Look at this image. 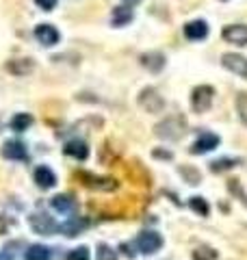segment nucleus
<instances>
[{
    "label": "nucleus",
    "mask_w": 247,
    "mask_h": 260,
    "mask_svg": "<svg viewBox=\"0 0 247 260\" xmlns=\"http://www.w3.org/2000/svg\"><path fill=\"white\" fill-rule=\"evenodd\" d=\"M187 133V119L182 115H171L154 126V135L165 141H178Z\"/></svg>",
    "instance_id": "nucleus-1"
},
{
    "label": "nucleus",
    "mask_w": 247,
    "mask_h": 260,
    "mask_svg": "<svg viewBox=\"0 0 247 260\" xmlns=\"http://www.w3.org/2000/svg\"><path fill=\"white\" fill-rule=\"evenodd\" d=\"M76 178L80 180L82 186H87V189H94V191H100V193H113L117 191V180L115 178H106V176H94L89 172H78Z\"/></svg>",
    "instance_id": "nucleus-2"
},
{
    "label": "nucleus",
    "mask_w": 247,
    "mask_h": 260,
    "mask_svg": "<svg viewBox=\"0 0 247 260\" xmlns=\"http://www.w3.org/2000/svg\"><path fill=\"white\" fill-rule=\"evenodd\" d=\"M212 100H215V89L210 85L195 87L193 93H191V107L195 113H206L212 107Z\"/></svg>",
    "instance_id": "nucleus-3"
},
{
    "label": "nucleus",
    "mask_w": 247,
    "mask_h": 260,
    "mask_svg": "<svg viewBox=\"0 0 247 260\" xmlns=\"http://www.w3.org/2000/svg\"><path fill=\"white\" fill-rule=\"evenodd\" d=\"M139 107L147 113H163L165 109V100L163 95H159V91L152 87H145L141 93H139Z\"/></svg>",
    "instance_id": "nucleus-4"
},
{
    "label": "nucleus",
    "mask_w": 247,
    "mask_h": 260,
    "mask_svg": "<svg viewBox=\"0 0 247 260\" xmlns=\"http://www.w3.org/2000/svg\"><path fill=\"white\" fill-rule=\"evenodd\" d=\"M28 223L37 234H54V232H59V223H56L48 213H30L28 215Z\"/></svg>",
    "instance_id": "nucleus-5"
},
{
    "label": "nucleus",
    "mask_w": 247,
    "mask_h": 260,
    "mask_svg": "<svg viewBox=\"0 0 247 260\" xmlns=\"http://www.w3.org/2000/svg\"><path fill=\"white\" fill-rule=\"evenodd\" d=\"M137 247H139V251H143V254H156V251L163 247V237L154 230H145L137 237Z\"/></svg>",
    "instance_id": "nucleus-6"
},
{
    "label": "nucleus",
    "mask_w": 247,
    "mask_h": 260,
    "mask_svg": "<svg viewBox=\"0 0 247 260\" xmlns=\"http://www.w3.org/2000/svg\"><path fill=\"white\" fill-rule=\"evenodd\" d=\"M221 63H224V68L230 70L232 74H236V76H241V78L247 80V56L228 52V54L221 56Z\"/></svg>",
    "instance_id": "nucleus-7"
},
{
    "label": "nucleus",
    "mask_w": 247,
    "mask_h": 260,
    "mask_svg": "<svg viewBox=\"0 0 247 260\" xmlns=\"http://www.w3.org/2000/svg\"><path fill=\"white\" fill-rule=\"evenodd\" d=\"M221 37H224L228 44L247 46V24H230V26L224 28Z\"/></svg>",
    "instance_id": "nucleus-8"
},
{
    "label": "nucleus",
    "mask_w": 247,
    "mask_h": 260,
    "mask_svg": "<svg viewBox=\"0 0 247 260\" xmlns=\"http://www.w3.org/2000/svg\"><path fill=\"white\" fill-rule=\"evenodd\" d=\"M59 37H61L59 30H56L52 24H39L35 28V39L46 48H52V46L59 44Z\"/></svg>",
    "instance_id": "nucleus-9"
},
{
    "label": "nucleus",
    "mask_w": 247,
    "mask_h": 260,
    "mask_svg": "<svg viewBox=\"0 0 247 260\" xmlns=\"http://www.w3.org/2000/svg\"><path fill=\"white\" fill-rule=\"evenodd\" d=\"M219 135H212V133H204L200 135V139H197L193 145H191V154H206L210 150H215L219 145Z\"/></svg>",
    "instance_id": "nucleus-10"
},
{
    "label": "nucleus",
    "mask_w": 247,
    "mask_h": 260,
    "mask_svg": "<svg viewBox=\"0 0 247 260\" xmlns=\"http://www.w3.org/2000/svg\"><path fill=\"white\" fill-rule=\"evenodd\" d=\"M33 180L37 182L39 189L48 191V189H52V186L56 184V176H54V172H52L50 167L41 165V167H37V169H35V174H33Z\"/></svg>",
    "instance_id": "nucleus-11"
},
{
    "label": "nucleus",
    "mask_w": 247,
    "mask_h": 260,
    "mask_svg": "<svg viewBox=\"0 0 247 260\" xmlns=\"http://www.w3.org/2000/svg\"><path fill=\"white\" fill-rule=\"evenodd\" d=\"M89 228V219L85 217H74V219H68L65 223L59 225V232H63L65 237H78L82 230Z\"/></svg>",
    "instance_id": "nucleus-12"
},
{
    "label": "nucleus",
    "mask_w": 247,
    "mask_h": 260,
    "mask_svg": "<svg viewBox=\"0 0 247 260\" xmlns=\"http://www.w3.org/2000/svg\"><path fill=\"white\" fill-rule=\"evenodd\" d=\"M206 35H208V24L204 20H193L184 26V37L191 39V42H200Z\"/></svg>",
    "instance_id": "nucleus-13"
},
{
    "label": "nucleus",
    "mask_w": 247,
    "mask_h": 260,
    "mask_svg": "<svg viewBox=\"0 0 247 260\" xmlns=\"http://www.w3.org/2000/svg\"><path fill=\"white\" fill-rule=\"evenodd\" d=\"M63 152L68 154V156L76 158V160H87V158H89V148H87V143L80 141V139L68 141V143H65V148H63Z\"/></svg>",
    "instance_id": "nucleus-14"
},
{
    "label": "nucleus",
    "mask_w": 247,
    "mask_h": 260,
    "mask_svg": "<svg viewBox=\"0 0 247 260\" xmlns=\"http://www.w3.org/2000/svg\"><path fill=\"white\" fill-rule=\"evenodd\" d=\"M3 156L9 158V160H24L28 156L26 154V145L22 141H7L3 145Z\"/></svg>",
    "instance_id": "nucleus-15"
},
{
    "label": "nucleus",
    "mask_w": 247,
    "mask_h": 260,
    "mask_svg": "<svg viewBox=\"0 0 247 260\" xmlns=\"http://www.w3.org/2000/svg\"><path fill=\"white\" fill-rule=\"evenodd\" d=\"M135 18V13H133V7H126V5H121V7H115L113 13H111V24L113 26H126V24H130Z\"/></svg>",
    "instance_id": "nucleus-16"
},
{
    "label": "nucleus",
    "mask_w": 247,
    "mask_h": 260,
    "mask_svg": "<svg viewBox=\"0 0 247 260\" xmlns=\"http://www.w3.org/2000/svg\"><path fill=\"white\" fill-rule=\"evenodd\" d=\"M7 70L15 76H26L35 70V61L33 59H13V61L7 63Z\"/></svg>",
    "instance_id": "nucleus-17"
},
{
    "label": "nucleus",
    "mask_w": 247,
    "mask_h": 260,
    "mask_svg": "<svg viewBox=\"0 0 247 260\" xmlns=\"http://www.w3.org/2000/svg\"><path fill=\"white\" fill-rule=\"evenodd\" d=\"M141 65L156 74V72H161V70L165 68V54H161V52H147V54H141Z\"/></svg>",
    "instance_id": "nucleus-18"
},
{
    "label": "nucleus",
    "mask_w": 247,
    "mask_h": 260,
    "mask_svg": "<svg viewBox=\"0 0 247 260\" xmlns=\"http://www.w3.org/2000/svg\"><path fill=\"white\" fill-rule=\"evenodd\" d=\"M50 204L54 210H59V213H72L74 206H76V202H74L70 195H54L50 200Z\"/></svg>",
    "instance_id": "nucleus-19"
},
{
    "label": "nucleus",
    "mask_w": 247,
    "mask_h": 260,
    "mask_svg": "<svg viewBox=\"0 0 247 260\" xmlns=\"http://www.w3.org/2000/svg\"><path fill=\"white\" fill-rule=\"evenodd\" d=\"M30 126H33V115H28V113H18V115L11 117V130H15V133H24Z\"/></svg>",
    "instance_id": "nucleus-20"
},
{
    "label": "nucleus",
    "mask_w": 247,
    "mask_h": 260,
    "mask_svg": "<svg viewBox=\"0 0 247 260\" xmlns=\"http://www.w3.org/2000/svg\"><path fill=\"white\" fill-rule=\"evenodd\" d=\"M24 260H50V249L44 245H30L24 251Z\"/></svg>",
    "instance_id": "nucleus-21"
},
{
    "label": "nucleus",
    "mask_w": 247,
    "mask_h": 260,
    "mask_svg": "<svg viewBox=\"0 0 247 260\" xmlns=\"http://www.w3.org/2000/svg\"><path fill=\"white\" fill-rule=\"evenodd\" d=\"M238 162H241L238 158H219V160H212L210 162V172L212 174H224V172H228V169L236 167Z\"/></svg>",
    "instance_id": "nucleus-22"
},
{
    "label": "nucleus",
    "mask_w": 247,
    "mask_h": 260,
    "mask_svg": "<svg viewBox=\"0 0 247 260\" xmlns=\"http://www.w3.org/2000/svg\"><path fill=\"white\" fill-rule=\"evenodd\" d=\"M178 172H180V176H182L191 186H195V184H200V182H202V174L197 172L195 167H191V165H182V167L178 169Z\"/></svg>",
    "instance_id": "nucleus-23"
},
{
    "label": "nucleus",
    "mask_w": 247,
    "mask_h": 260,
    "mask_svg": "<svg viewBox=\"0 0 247 260\" xmlns=\"http://www.w3.org/2000/svg\"><path fill=\"white\" fill-rule=\"evenodd\" d=\"M189 206H191L193 213H197L200 217H208V213H210L208 202H206L204 198H200V195H193V198L189 200Z\"/></svg>",
    "instance_id": "nucleus-24"
},
{
    "label": "nucleus",
    "mask_w": 247,
    "mask_h": 260,
    "mask_svg": "<svg viewBox=\"0 0 247 260\" xmlns=\"http://www.w3.org/2000/svg\"><path fill=\"white\" fill-rule=\"evenodd\" d=\"M193 260H217V249H212L208 245H202L193 251Z\"/></svg>",
    "instance_id": "nucleus-25"
},
{
    "label": "nucleus",
    "mask_w": 247,
    "mask_h": 260,
    "mask_svg": "<svg viewBox=\"0 0 247 260\" xmlns=\"http://www.w3.org/2000/svg\"><path fill=\"white\" fill-rule=\"evenodd\" d=\"M236 111H238V117H241V121L247 126V93H238L236 95Z\"/></svg>",
    "instance_id": "nucleus-26"
},
{
    "label": "nucleus",
    "mask_w": 247,
    "mask_h": 260,
    "mask_svg": "<svg viewBox=\"0 0 247 260\" xmlns=\"http://www.w3.org/2000/svg\"><path fill=\"white\" fill-rule=\"evenodd\" d=\"M96 258L98 260H117V254H115V249L109 247V245H98V251H96Z\"/></svg>",
    "instance_id": "nucleus-27"
},
{
    "label": "nucleus",
    "mask_w": 247,
    "mask_h": 260,
    "mask_svg": "<svg viewBox=\"0 0 247 260\" xmlns=\"http://www.w3.org/2000/svg\"><path fill=\"white\" fill-rule=\"evenodd\" d=\"M91 258V254H89V247H76V249H72L70 254H68V260H89Z\"/></svg>",
    "instance_id": "nucleus-28"
},
{
    "label": "nucleus",
    "mask_w": 247,
    "mask_h": 260,
    "mask_svg": "<svg viewBox=\"0 0 247 260\" xmlns=\"http://www.w3.org/2000/svg\"><path fill=\"white\" fill-rule=\"evenodd\" d=\"M228 189H230V191H232V193H236V195H238V200H241V202H243V204L247 206V193L243 191V186H241V182H238V180H228Z\"/></svg>",
    "instance_id": "nucleus-29"
},
{
    "label": "nucleus",
    "mask_w": 247,
    "mask_h": 260,
    "mask_svg": "<svg viewBox=\"0 0 247 260\" xmlns=\"http://www.w3.org/2000/svg\"><path fill=\"white\" fill-rule=\"evenodd\" d=\"M152 156L154 158H161V160H171V158H174V154H171L169 150H159V148H156L152 152Z\"/></svg>",
    "instance_id": "nucleus-30"
},
{
    "label": "nucleus",
    "mask_w": 247,
    "mask_h": 260,
    "mask_svg": "<svg viewBox=\"0 0 247 260\" xmlns=\"http://www.w3.org/2000/svg\"><path fill=\"white\" fill-rule=\"evenodd\" d=\"M37 7H41L44 11H52L54 7H56V0H35Z\"/></svg>",
    "instance_id": "nucleus-31"
},
{
    "label": "nucleus",
    "mask_w": 247,
    "mask_h": 260,
    "mask_svg": "<svg viewBox=\"0 0 247 260\" xmlns=\"http://www.w3.org/2000/svg\"><path fill=\"white\" fill-rule=\"evenodd\" d=\"M7 232V221H5V217H0V234H5Z\"/></svg>",
    "instance_id": "nucleus-32"
},
{
    "label": "nucleus",
    "mask_w": 247,
    "mask_h": 260,
    "mask_svg": "<svg viewBox=\"0 0 247 260\" xmlns=\"http://www.w3.org/2000/svg\"><path fill=\"white\" fill-rule=\"evenodd\" d=\"M139 3H141V0H123V5L126 7H137Z\"/></svg>",
    "instance_id": "nucleus-33"
},
{
    "label": "nucleus",
    "mask_w": 247,
    "mask_h": 260,
    "mask_svg": "<svg viewBox=\"0 0 247 260\" xmlns=\"http://www.w3.org/2000/svg\"><path fill=\"white\" fill-rule=\"evenodd\" d=\"M0 260H13V256L11 254H3V251H0Z\"/></svg>",
    "instance_id": "nucleus-34"
}]
</instances>
